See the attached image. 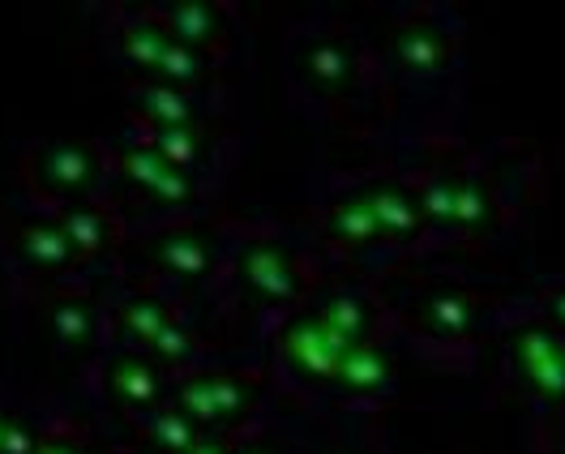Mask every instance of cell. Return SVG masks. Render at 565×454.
<instances>
[{
	"label": "cell",
	"mask_w": 565,
	"mask_h": 454,
	"mask_svg": "<svg viewBox=\"0 0 565 454\" xmlns=\"http://www.w3.org/2000/svg\"><path fill=\"white\" fill-rule=\"evenodd\" d=\"M420 211L437 253H484L518 231L549 193V155L527 138L484 146L437 133L420 146Z\"/></svg>",
	"instance_id": "cell-1"
},
{
	"label": "cell",
	"mask_w": 565,
	"mask_h": 454,
	"mask_svg": "<svg viewBox=\"0 0 565 454\" xmlns=\"http://www.w3.org/2000/svg\"><path fill=\"white\" fill-rule=\"evenodd\" d=\"M386 309L433 365L471 369L484 365L489 343L527 313V287L467 271H420L386 296Z\"/></svg>",
	"instance_id": "cell-2"
},
{
	"label": "cell",
	"mask_w": 565,
	"mask_h": 454,
	"mask_svg": "<svg viewBox=\"0 0 565 454\" xmlns=\"http://www.w3.org/2000/svg\"><path fill=\"white\" fill-rule=\"evenodd\" d=\"M386 60L411 95L454 104L467 69V26L450 4H420L395 26Z\"/></svg>",
	"instance_id": "cell-3"
},
{
	"label": "cell",
	"mask_w": 565,
	"mask_h": 454,
	"mask_svg": "<svg viewBox=\"0 0 565 454\" xmlns=\"http://www.w3.org/2000/svg\"><path fill=\"white\" fill-rule=\"evenodd\" d=\"M484 365L497 369L502 386L544 416H565V335L522 313L489 343Z\"/></svg>",
	"instance_id": "cell-4"
},
{
	"label": "cell",
	"mask_w": 565,
	"mask_h": 454,
	"mask_svg": "<svg viewBox=\"0 0 565 454\" xmlns=\"http://www.w3.org/2000/svg\"><path fill=\"white\" fill-rule=\"evenodd\" d=\"M236 284L257 304L287 309L309 296V271L291 244H282L275 236H253L236 253Z\"/></svg>",
	"instance_id": "cell-5"
},
{
	"label": "cell",
	"mask_w": 565,
	"mask_h": 454,
	"mask_svg": "<svg viewBox=\"0 0 565 454\" xmlns=\"http://www.w3.org/2000/svg\"><path fill=\"white\" fill-rule=\"evenodd\" d=\"M360 198L373 206L382 236L390 240L395 253H433L429 227H424V211H420V189H416V171H377L369 180L356 184Z\"/></svg>",
	"instance_id": "cell-6"
},
{
	"label": "cell",
	"mask_w": 565,
	"mask_h": 454,
	"mask_svg": "<svg viewBox=\"0 0 565 454\" xmlns=\"http://www.w3.org/2000/svg\"><path fill=\"white\" fill-rule=\"evenodd\" d=\"M364 347V343H360ZM347 351H356L351 343L342 339L339 331L317 313V304L291 313L279 331V356L282 365H291L296 373L304 378H317V382H335L339 365L347 360Z\"/></svg>",
	"instance_id": "cell-7"
},
{
	"label": "cell",
	"mask_w": 565,
	"mask_h": 454,
	"mask_svg": "<svg viewBox=\"0 0 565 454\" xmlns=\"http://www.w3.org/2000/svg\"><path fill=\"white\" fill-rule=\"evenodd\" d=\"M300 77L304 86L317 95V99H335L347 104L356 99L360 91V77H364V57L360 48L347 39V35H317L304 52H300Z\"/></svg>",
	"instance_id": "cell-8"
},
{
	"label": "cell",
	"mask_w": 565,
	"mask_h": 454,
	"mask_svg": "<svg viewBox=\"0 0 565 454\" xmlns=\"http://www.w3.org/2000/svg\"><path fill=\"white\" fill-rule=\"evenodd\" d=\"M322 231H326V240H330L335 249H342V253H395L390 240L382 236V224H377L373 206L360 198V189L339 193V198L326 206Z\"/></svg>",
	"instance_id": "cell-9"
},
{
	"label": "cell",
	"mask_w": 565,
	"mask_h": 454,
	"mask_svg": "<svg viewBox=\"0 0 565 454\" xmlns=\"http://www.w3.org/2000/svg\"><path fill=\"white\" fill-rule=\"evenodd\" d=\"M390 351L382 343H364L356 351H347V360L335 373V386L351 391V395H377L386 382H390Z\"/></svg>",
	"instance_id": "cell-10"
},
{
	"label": "cell",
	"mask_w": 565,
	"mask_h": 454,
	"mask_svg": "<svg viewBox=\"0 0 565 454\" xmlns=\"http://www.w3.org/2000/svg\"><path fill=\"white\" fill-rule=\"evenodd\" d=\"M159 262L176 271L180 279H206L211 271H215V262H219V253H215V244L206 240V236H197V231H176V236H164L159 240Z\"/></svg>",
	"instance_id": "cell-11"
},
{
	"label": "cell",
	"mask_w": 565,
	"mask_h": 454,
	"mask_svg": "<svg viewBox=\"0 0 565 454\" xmlns=\"http://www.w3.org/2000/svg\"><path fill=\"white\" fill-rule=\"evenodd\" d=\"M168 31L176 44L184 48H206L224 35V13L215 4H202V0H184V4H171L168 9Z\"/></svg>",
	"instance_id": "cell-12"
},
{
	"label": "cell",
	"mask_w": 565,
	"mask_h": 454,
	"mask_svg": "<svg viewBox=\"0 0 565 454\" xmlns=\"http://www.w3.org/2000/svg\"><path fill=\"white\" fill-rule=\"evenodd\" d=\"M44 176H48L52 189H64V193L82 189L91 180V155L82 146H52L44 155Z\"/></svg>",
	"instance_id": "cell-13"
},
{
	"label": "cell",
	"mask_w": 565,
	"mask_h": 454,
	"mask_svg": "<svg viewBox=\"0 0 565 454\" xmlns=\"http://www.w3.org/2000/svg\"><path fill=\"white\" fill-rule=\"evenodd\" d=\"M527 313L565 335V275H544L527 284Z\"/></svg>",
	"instance_id": "cell-14"
},
{
	"label": "cell",
	"mask_w": 565,
	"mask_h": 454,
	"mask_svg": "<svg viewBox=\"0 0 565 454\" xmlns=\"http://www.w3.org/2000/svg\"><path fill=\"white\" fill-rule=\"evenodd\" d=\"M142 112L151 116L159 129H180V124H193V108L184 99L180 86H151L142 95Z\"/></svg>",
	"instance_id": "cell-15"
},
{
	"label": "cell",
	"mask_w": 565,
	"mask_h": 454,
	"mask_svg": "<svg viewBox=\"0 0 565 454\" xmlns=\"http://www.w3.org/2000/svg\"><path fill=\"white\" fill-rule=\"evenodd\" d=\"M22 253L35 262V266H64L73 244L64 236V227H31L26 240H22Z\"/></svg>",
	"instance_id": "cell-16"
},
{
	"label": "cell",
	"mask_w": 565,
	"mask_h": 454,
	"mask_svg": "<svg viewBox=\"0 0 565 454\" xmlns=\"http://www.w3.org/2000/svg\"><path fill=\"white\" fill-rule=\"evenodd\" d=\"M155 151L168 159L171 168H193L197 155H202V142H197V129L193 124H180V129H155Z\"/></svg>",
	"instance_id": "cell-17"
},
{
	"label": "cell",
	"mask_w": 565,
	"mask_h": 454,
	"mask_svg": "<svg viewBox=\"0 0 565 454\" xmlns=\"http://www.w3.org/2000/svg\"><path fill=\"white\" fill-rule=\"evenodd\" d=\"M60 227H64L69 244H73V249H82V253H95V249L108 240V224H104L95 211H69Z\"/></svg>",
	"instance_id": "cell-18"
},
{
	"label": "cell",
	"mask_w": 565,
	"mask_h": 454,
	"mask_svg": "<svg viewBox=\"0 0 565 454\" xmlns=\"http://www.w3.org/2000/svg\"><path fill=\"white\" fill-rule=\"evenodd\" d=\"M171 35L164 31V26H133L129 31V39H124V48H129V57L137 60V64H151V69H159V60H164V52H168Z\"/></svg>",
	"instance_id": "cell-19"
},
{
	"label": "cell",
	"mask_w": 565,
	"mask_h": 454,
	"mask_svg": "<svg viewBox=\"0 0 565 454\" xmlns=\"http://www.w3.org/2000/svg\"><path fill=\"white\" fill-rule=\"evenodd\" d=\"M124 326H129L137 339L155 343L171 322H168V309H164V304H155V300H133V304L124 309Z\"/></svg>",
	"instance_id": "cell-20"
},
{
	"label": "cell",
	"mask_w": 565,
	"mask_h": 454,
	"mask_svg": "<svg viewBox=\"0 0 565 454\" xmlns=\"http://www.w3.org/2000/svg\"><path fill=\"white\" fill-rule=\"evenodd\" d=\"M124 171H129V176H133L142 189H151V193H155V189L164 184V176L171 171V164L164 159V155H159V151H155V146H137V151H129Z\"/></svg>",
	"instance_id": "cell-21"
},
{
	"label": "cell",
	"mask_w": 565,
	"mask_h": 454,
	"mask_svg": "<svg viewBox=\"0 0 565 454\" xmlns=\"http://www.w3.org/2000/svg\"><path fill=\"white\" fill-rule=\"evenodd\" d=\"M112 386L129 403H151L155 398V373L146 365H137V360H120V369L112 373Z\"/></svg>",
	"instance_id": "cell-22"
},
{
	"label": "cell",
	"mask_w": 565,
	"mask_h": 454,
	"mask_svg": "<svg viewBox=\"0 0 565 454\" xmlns=\"http://www.w3.org/2000/svg\"><path fill=\"white\" fill-rule=\"evenodd\" d=\"M159 73L168 77V86H189V82L202 77V57H197L193 48H184V44L171 39L164 60H159Z\"/></svg>",
	"instance_id": "cell-23"
},
{
	"label": "cell",
	"mask_w": 565,
	"mask_h": 454,
	"mask_svg": "<svg viewBox=\"0 0 565 454\" xmlns=\"http://www.w3.org/2000/svg\"><path fill=\"white\" fill-rule=\"evenodd\" d=\"M206 382H211V395H215V411H219V416H236V411H244V407L253 403V391L244 386V378L215 373V378H206Z\"/></svg>",
	"instance_id": "cell-24"
},
{
	"label": "cell",
	"mask_w": 565,
	"mask_h": 454,
	"mask_svg": "<svg viewBox=\"0 0 565 454\" xmlns=\"http://www.w3.org/2000/svg\"><path fill=\"white\" fill-rule=\"evenodd\" d=\"M52 322H57V335H60V339L82 343L86 335H91V318H86V309H82V304H60Z\"/></svg>",
	"instance_id": "cell-25"
},
{
	"label": "cell",
	"mask_w": 565,
	"mask_h": 454,
	"mask_svg": "<svg viewBox=\"0 0 565 454\" xmlns=\"http://www.w3.org/2000/svg\"><path fill=\"white\" fill-rule=\"evenodd\" d=\"M159 438H164L168 446H180V451H184V446L193 442V425H189V416H184V411H180V416H164V420H159Z\"/></svg>",
	"instance_id": "cell-26"
},
{
	"label": "cell",
	"mask_w": 565,
	"mask_h": 454,
	"mask_svg": "<svg viewBox=\"0 0 565 454\" xmlns=\"http://www.w3.org/2000/svg\"><path fill=\"white\" fill-rule=\"evenodd\" d=\"M189 347H193V343H189V331H180V326H168V331L155 339V351L168 356V360H184Z\"/></svg>",
	"instance_id": "cell-27"
},
{
	"label": "cell",
	"mask_w": 565,
	"mask_h": 454,
	"mask_svg": "<svg viewBox=\"0 0 565 454\" xmlns=\"http://www.w3.org/2000/svg\"><path fill=\"white\" fill-rule=\"evenodd\" d=\"M193 454H219V451H215V446H197Z\"/></svg>",
	"instance_id": "cell-28"
},
{
	"label": "cell",
	"mask_w": 565,
	"mask_h": 454,
	"mask_svg": "<svg viewBox=\"0 0 565 454\" xmlns=\"http://www.w3.org/2000/svg\"><path fill=\"white\" fill-rule=\"evenodd\" d=\"M0 442H4V433H0Z\"/></svg>",
	"instance_id": "cell-29"
}]
</instances>
